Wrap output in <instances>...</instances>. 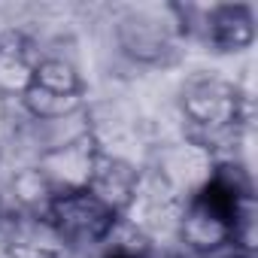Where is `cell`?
Masks as SVG:
<instances>
[{"label":"cell","mask_w":258,"mask_h":258,"mask_svg":"<svg viewBox=\"0 0 258 258\" xmlns=\"http://www.w3.org/2000/svg\"><path fill=\"white\" fill-rule=\"evenodd\" d=\"M182 7L176 4H137L127 7L115 22L118 49L137 64H170L179 55L185 37Z\"/></svg>","instance_id":"1"},{"label":"cell","mask_w":258,"mask_h":258,"mask_svg":"<svg viewBox=\"0 0 258 258\" xmlns=\"http://www.w3.org/2000/svg\"><path fill=\"white\" fill-rule=\"evenodd\" d=\"M182 115L198 131L195 143L213 152L216 143L234 137L246 124L249 100L234 82L222 76H198L182 88Z\"/></svg>","instance_id":"2"},{"label":"cell","mask_w":258,"mask_h":258,"mask_svg":"<svg viewBox=\"0 0 258 258\" xmlns=\"http://www.w3.org/2000/svg\"><path fill=\"white\" fill-rule=\"evenodd\" d=\"M46 216H49L52 228L58 231V237L64 240L67 249L100 246V243L109 240V234L121 222V216L112 207H106L100 198H94L88 188L58 195Z\"/></svg>","instance_id":"3"},{"label":"cell","mask_w":258,"mask_h":258,"mask_svg":"<svg viewBox=\"0 0 258 258\" xmlns=\"http://www.w3.org/2000/svg\"><path fill=\"white\" fill-rule=\"evenodd\" d=\"M100 155H103V149L97 146V140L91 134H79V137L43 152L37 161V170L46 176V182L55 188V195H70V191H82L91 185Z\"/></svg>","instance_id":"4"},{"label":"cell","mask_w":258,"mask_h":258,"mask_svg":"<svg viewBox=\"0 0 258 258\" xmlns=\"http://www.w3.org/2000/svg\"><path fill=\"white\" fill-rule=\"evenodd\" d=\"M213 170H216L213 152H207L198 143H179V146H170V149L158 152V164L149 173H155L185 204L213 176Z\"/></svg>","instance_id":"5"},{"label":"cell","mask_w":258,"mask_h":258,"mask_svg":"<svg viewBox=\"0 0 258 258\" xmlns=\"http://www.w3.org/2000/svg\"><path fill=\"white\" fill-rule=\"evenodd\" d=\"M201 37L216 52H243L255 43V13L249 4H216L201 19Z\"/></svg>","instance_id":"6"},{"label":"cell","mask_w":258,"mask_h":258,"mask_svg":"<svg viewBox=\"0 0 258 258\" xmlns=\"http://www.w3.org/2000/svg\"><path fill=\"white\" fill-rule=\"evenodd\" d=\"M64 252L67 246L49 216L22 213L4 228V258H58Z\"/></svg>","instance_id":"7"},{"label":"cell","mask_w":258,"mask_h":258,"mask_svg":"<svg viewBox=\"0 0 258 258\" xmlns=\"http://www.w3.org/2000/svg\"><path fill=\"white\" fill-rule=\"evenodd\" d=\"M140 170L134 164H127L124 158H112V155H100L97 161V170L91 176V185L88 191L94 198H100L106 207H112L118 216H124V210L131 207L134 195H137V185H140Z\"/></svg>","instance_id":"8"},{"label":"cell","mask_w":258,"mask_h":258,"mask_svg":"<svg viewBox=\"0 0 258 258\" xmlns=\"http://www.w3.org/2000/svg\"><path fill=\"white\" fill-rule=\"evenodd\" d=\"M40 64V55L34 52V43L22 34H4L0 37V91L4 94H25L34 70Z\"/></svg>","instance_id":"9"},{"label":"cell","mask_w":258,"mask_h":258,"mask_svg":"<svg viewBox=\"0 0 258 258\" xmlns=\"http://www.w3.org/2000/svg\"><path fill=\"white\" fill-rule=\"evenodd\" d=\"M31 85L40 88V91H46V94H55V97L85 100V82H82L79 70L70 61H64V58H40Z\"/></svg>","instance_id":"10"},{"label":"cell","mask_w":258,"mask_h":258,"mask_svg":"<svg viewBox=\"0 0 258 258\" xmlns=\"http://www.w3.org/2000/svg\"><path fill=\"white\" fill-rule=\"evenodd\" d=\"M13 191H16L19 204H22V213H34V216H46L49 207H52V201L58 198L55 188L46 182V176L37 170V164L34 167H25L13 179Z\"/></svg>","instance_id":"11"},{"label":"cell","mask_w":258,"mask_h":258,"mask_svg":"<svg viewBox=\"0 0 258 258\" xmlns=\"http://www.w3.org/2000/svg\"><path fill=\"white\" fill-rule=\"evenodd\" d=\"M100 258H152V240H146L131 225L118 222V228L109 234Z\"/></svg>","instance_id":"12"},{"label":"cell","mask_w":258,"mask_h":258,"mask_svg":"<svg viewBox=\"0 0 258 258\" xmlns=\"http://www.w3.org/2000/svg\"><path fill=\"white\" fill-rule=\"evenodd\" d=\"M198 258H252V252H243V249H222V252H213V255H198Z\"/></svg>","instance_id":"13"},{"label":"cell","mask_w":258,"mask_h":258,"mask_svg":"<svg viewBox=\"0 0 258 258\" xmlns=\"http://www.w3.org/2000/svg\"><path fill=\"white\" fill-rule=\"evenodd\" d=\"M58 258H76V255H70V249H67V252H64V255H58Z\"/></svg>","instance_id":"14"},{"label":"cell","mask_w":258,"mask_h":258,"mask_svg":"<svg viewBox=\"0 0 258 258\" xmlns=\"http://www.w3.org/2000/svg\"><path fill=\"white\" fill-rule=\"evenodd\" d=\"M0 155H4V152H0Z\"/></svg>","instance_id":"15"}]
</instances>
